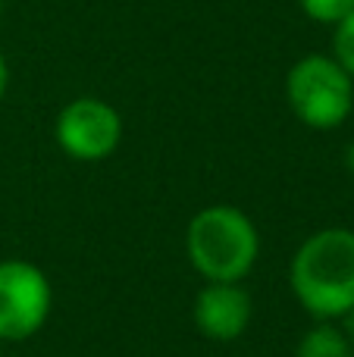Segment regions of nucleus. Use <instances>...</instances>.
Masks as SVG:
<instances>
[{
  "instance_id": "1",
  "label": "nucleus",
  "mask_w": 354,
  "mask_h": 357,
  "mask_svg": "<svg viewBox=\"0 0 354 357\" xmlns=\"http://www.w3.org/2000/svg\"><path fill=\"white\" fill-rule=\"evenodd\" d=\"M288 282L298 304L317 320H339L354 307V232L320 229L295 251Z\"/></svg>"
},
{
  "instance_id": "2",
  "label": "nucleus",
  "mask_w": 354,
  "mask_h": 357,
  "mask_svg": "<svg viewBox=\"0 0 354 357\" xmlns=\"http://www.w3.org/2000/svg\"><path fill=\"white\" fill-rule=\"evenodd\" d=\"M185 248L192 266L207 282H242L257 264L261 235L245 210L213 204L188 222Z\"/></svg>"
},
{
  "instance_id": "3",
  "label": "nucleus",
  "mask_w": 354,
  "mask_h": 357,
  "mask_svg": "<svg viewBox=\"0 0 354 357\" xmlns=\"http://www.w3.org/2000/svg\"><path fill=\"white\" fill-rule=\"evenodd\" d=\"M286 98L307 129H339L354 110V79L326 54H307L288 69Z\"/></svg>"
},
{
  "instance_id": "4",
  "label": "nucleus",
  "mask_w": 354,
  "mask_h": 357,
  "mask_svg": "<svg viewBox=\"0 0 354 357\" xmlns=\"http://www.w3.org/2000/svg\"><path fill=\"white\" fill-rule=\"evenodd\" d=\"M54 291L29 260L0 264V342H22L47 323Z\"/></svg>"
},
{
  "instance_id": "5",
  "label": "nucleus",
  "mask_w": 354,
  "mask_h": 357,
  "mask_svg": "<svg viewBox=\"0 0 354 357\" xmlns=\"http://www.w3.org/2000/svg\"><path fill=\"white\" fill-rule=\"evenodd\" d=\"M56 144L72 160H104L116 151L123 138V119L107 100L100 98H75L60 110L54 123Z\"/></svg>"
},
{
  "instance_id": "6",
  "label": "nucleus",
  "mask_w": 354,
  "mask_h": 357,
  "mask_svg": "<svg viewBox=\"0 0 354 357\" xmlns=\"http://www.w3.org/2000/svg\"><path fill=\"white\" fill-rule=\"evenodd\" d=\"M194 326L213 342H236L254 317L251 295L238 282H207L194 298Z\"/></svg>"
},
{
  "instance_id": "7",
  "label": "nucleus",
  "mask_w": 354,
  "mask_h": 357,
  "mask_svg": "<svg viewBox=\"0 0 354 357\" xmlns=\"http://www.w3.org/2000/svg\"><path fill=\"white\" fill-rule=\"evenodd\" d=\"M295 357H354V345L342 329L332 326V320H320V326L298 342Z\"/></svg>"
},
{
  "instance_id": "8",
  "label": "nucleus",
  "mask_w": 354,
  "mask_h": 357,
  "mask_svg": "<svg viewBox=\"0 0 354 357\" xmlns=\"http://www.w3.org/2000/svg\"><path fill=\"white\" fill-rule=\"evenodd\" d=\"M332 29H336L332 31V60L354 79V13H348Z\"/></svg>"
},
{
  "instance_id": "9",
  "label": "nucleus",
  "mask_w": 354,
  "mask_h": 357,
  "mask_svg": "<svg viewBox=\"0 0 354 357\" xmlns=\"http://www.w3.org/2000/svg\"><path fill=\"white\" fill-rule=\"evenodd\" d=\"M307 19L320 25H336L348 13H354V0H298Z\"/></svg>"
},
{
  "instance_id": "10",
  "label": "nucleus",
  "mask_w": 354,
  "mask_h": 357,
  "mask_svg": "<svg viewBox=\"0 0 354 357\" xmlns=\"http://www.w3.org/2000/svg\"><path fill=\"white\" fill-rule=\"evenodd\" d=\"M339 320H342V326H339V329H342V333L348 335V342L354 345V307H351V310H345V314L339 317Z\"/></svg>"
},
{
  "instance_id": "11",
  "label": "nucleus",
  "mask_w": 354,
  "mask_h": 357,
  "mask_svg": "<svg viewBox=\"0 0 354 357\" xmlns=\"http://www.w3.org/2000/svg\"><path fill=\"white\" fill-rule=\"evenodd\" d=\"M6 85H10V66H6V56H3V50H0V100H3V94H6Z\"/></svg>"
},
{
  "instance_id": "12",
  "label": "nucleus",
  "mask_w": 354,
  "mask_h": 357,
  "mask_svg": "<svg viewBox=\"0 0 354 357\" xmlns=\"http://www.w3.org/2000/svg\"><path fill=\"white\" fill-rule=\"evenodd\" d=\"M0 357H3V342H0Z\"/></svg>"
},
{
  "instance_id": "13",
  "label": "nucleus",
  "mask_w": 354,
  "mask_h": 357,
  "mask_svg": "<svg viewBox=\"0 0 354 357\" xmlns=\"http://www.w3.org/2000/svg\"><path fill=\"white\" fill-rule=\"evenodd\" d=\"M0 13H3V0H0Z\"/></svg>"
}]
</instances>
